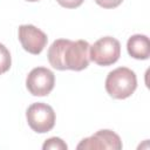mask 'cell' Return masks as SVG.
<instances>
[{
    "instance_id": "cell-1",
    "label": "cell",
    "mask_w": 150,
    "mask_h": 150,
    "mask_svg": "<svg viewBox=\"0 0 150 150\" xmlns=\"http://www.w3.org/2000/svg\"><path fill=\"white\" fill-rule=\"evenodd\" d=\"M89 47L90 45L84 40L71 41L68 39H57L48 48V61L57 70H83L90 61Z\"/></svg>"
},
{
    "instance_id": "cell-2",
    "label": "cell",
    "mask_w": 150,
    "mask_h": 150,
    "mask_svg": "<svg viewBox=\"0 0 150 150\" xmlns=\"http://www.w3.org/2000/svg\"><path fill=\"white\" fill-rule=\"evenodd\" d=\"M136 88V74L127 67H118L111 70L105 79V90L112 98L116 100H124L131 96Z\"/></svg>"
},
{
    "instance_id": "cell-3",
    "label": "cell",
    "mask_w": 150,
    "mask_h": 150,
    "mask_svg": "<svg viewBox=\"0 0 150 150\" xmlns=\"http://www.w3.org/2000/svg\"><path fill=\"white\" fill-rule=\"evenodd\" d=\"M121 55V43L112 36H103L89 47V59L98 66H110Z\"/></svg>"
},
{
    "instance_id": "cell-4",
    "label": "cell",
    "mask_w": 150,
    "mask_h": 150,
    "mask_svg": "<svg viewBox=\"0 0 150 150\" xmlns=\"http://www.w3.org/2000/svg\"><path fill=\"white\" fill-rule=\"evenodd\" d=\"M26 118L30 129L39 134L52 130L55 124L54 109L43 102L30 104L26 111Z\"/></svg>"
},
{
    "instance_id": "cell-5",
    "label": "cell",
    "mask_w": 150,
    "mask_h": 150,
    "mask_svg": "<svg viewBox=\"0 0 150 150\" xmlns=\"http://www.w3.org/2000/svg\"><path fill=\"white\" fill-rule=\"evenodd\" d=\"M55 84L54 73L45 67L33 68L26 79V87L28 91L34 96L48 95Z\"/></svg>"
},
{
    "instance_id": "cell-6",
    "label": "cell",
    "mask_w": 150,
    "mask_h": 150,
    "mask_svg": "<svg viewBox=\"0 0 150 150\" xmlns=\"http://www.w3.org/2000/svg\"><path fill=\"white\" fill-rule=\"evenodd\" d=\"M79 150H102V149H112V150H121L122 149V141L120 136L108 129L98 130L90 137L83 138L76 146Z\"/></svg>"
},
{
    "instance_id": "cell-7",
    "label": "cell",
    "mask_w": 150,
    "mask_h": 150,
    "mask_svg": "<svg viewBox=\"0 0 150 150\" xmlns=\"http://www.w3.org/2000/svg\"><path fill=\"white\" fill-rule=\"evenodd\" d=\"M18 36L23 49L30 54H40L47 45V35L33 25H21L18 30Z\"/></svg>"
},
{
    "instance_id": "cell-8",
    "label": "cell",
    "mask_w": 150,
    "mask_h": 150,
    "mask_svg": "<svg viewBox=\"0 0 150 150\" xmlns=\"http://www.w3.org/2000/svg\"><path fill=\"white\" fill-rule=\"evenodd\" d=\"M127 49L131 57L137 60H146L150 55L149 38L143 34H135L130 36L127 42Z\"/></svg>"
},
{
    "instance_id": "cell-9",
    "label": "cell",
    "mask_w": 150,
    "mask_h": 150,
    "mask_svg": "<svg viewBox=\"0 0 150 150\" xmlns=\"http://www.w3.org/2000/svg\"><path fill=\"white\" fill-rule=\"evenodd\" d=\"M11 64H12V59L9 50L2 43H0V75L2 73H6L11 68Z\"/></svg>"
},
{
    "instance_id": "cell-10",
    "label": "cell",
    "mask_w": 150,
    "mask_h": 150,
    "mask_svg": "<svg viewBox=\"0 0 150 150\" xmlns=\"http://www.w3.org/2000/svg\"><path fill=\"white\" fill-rule=\"evenodd\" d=\"M67 144L59 137H50L49 139H47L43 145L42 149L47 150V149H52V150H67Z\"/></svg>"
},
{
    "instance_id": "cell-11",
    "label": "cell",
    "mask_w": 150,
    "mask_h": 150,
    "mask_svg": "<svg viewBox=\"0 0 150 150\" xmlns=\"http://www.w3.org/2000/svg\"><path fill=\"white\" fill-rule=\"evenodd\" d=\"M95 2L103 8H115L120 6L123 0H95Z\"/></svg>"
},
{
    "instance_id": "cell-12",
    "label": "cell",
    "mask_w": 150,
    "mask_h": 150,
    "mask_svg": "<svg viewBox=\"0 0 150 150\" xmlns=\"http://www.w3.org/2000/svg\"><path fill=\"white\" fill-rule=\"evenodd\" d=\"M59 5H61L64 8H76L82 5L84 0H56Z\"/></svg>"
},
{
    "instance_id": "cell-13",
    "label": "cell",
    "mask_w": 150,
    "mask_h": 150,
    "mask_svg": "<svg viewBox=\"0 0 150 150\" xmlns=\"http://www.w3.org/2000/svg\"><path fill=\"white\" fill-rule=\"evenodd\" d=\"M26 1H29V2H34V1H39V0H26Z\"/></svg>"
}]
</instances>
